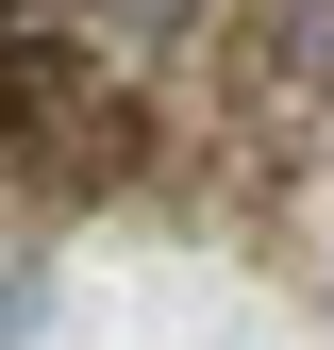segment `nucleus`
I'll return each mask as SVG.
<instances>
[{"mask_svg":"<svg viewBox=\"0 0 334 350\" xmlns=\"http://www.w3.org/2000/svg\"><path fill=\"white\" fill-rule=\"evenodd\" d=\"M268 67L301 100H334V0H268Z\"/></svg>","mask_w":334,"mask_h":350,"instance_id":"1","label":"nucleus"},{"mask_svg":"<svg viewBox=\"0 0 334 350\" xmlns=\"http://www.w3.org/2000/svg\"><path fill=\"white\" fill-rule=\"evenodd\" d=\"M84 17H101V33H184L201 0H84Z\"/></svg>","mask_w":334,"mask_h":350,"instance_id":"2","label":"nucleus"},{"mask_svg":"<svg viewBox=\"0 0 334 350\" xmlns=\"http://www.w3.org/2000/svg\"><path fill=\"white\" fill-rule=\"evenodd\" d=\"M17 334H34V284H0V350H17Z\"/></svg>","mask_w":334,"mask_h":350,"instance_id":"3","label":"nucleus"}]
</instances>
